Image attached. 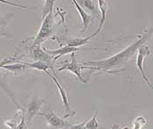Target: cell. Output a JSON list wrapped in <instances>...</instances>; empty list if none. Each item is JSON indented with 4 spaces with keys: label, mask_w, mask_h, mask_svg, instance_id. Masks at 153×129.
Listing matches in <instances>:
<instances>
[{
    "label": "cell",
    "mask_w": 153,
    "mask_h": 129,
    "mask_svg": "<svg viewBox=\"0 0 153 129\" xmlns=\"http://www.w3.org/2000/svg\"><path fill=\"white\" fill-rule=\"evenodd\" d=\"M153 34V27L150 28L143 36H142L136 42L132 43L128 47L119 52L118 54L113 55L107 59L97 60V61H90L82 63V64H90V66L98 67L101 71H109L112 68L121 66L126 64V62L135 53V51L142 46L146 41H148Z\"/></svg>",
    "instance_id": "6da1fadb"
},
{
    "label": "cell",
    "mask_w": 153,
    "mask_h": 129,
    "mask_svg": "<svg viewBox=\"0 0 153 129\" xmlns=\"http://www.w3.org/2000/svg\"><path fill=\"white\" fill-rule=\"evenodd\" d=\"M53 22L54 18L52 15V11H51L44 18L42 26L34 40L33 45H41L44 40L49 38L53 34Z\"/></svg>",
    "instance_id": "7a4b0ae2"
},
{
    "label": "cell",
    "mask_w": 153,
    "mask_h": 129,
    "mask_svg": "<svg viewBox=\"0 0 153 129\" xmlns=\"http://www.w3.org/2000/svg\"><path fill=\"white\" fill-rule=\"evenodd\" d=\"M71 58H72L71 62H70V63H67V64H66L64 66H62V67H60V68L59 69V72L64 71V70L70 71V72H72L74 74H75V75L78 77V79H79L81 82H85V81H84L83 78L82 77V69H93V70L101 71L98 67L89 66V65H88V66H86V65H84V64H79V63L77 62L76 59H75L74 53H72V57H71Z\"/></svg>",
    "instance_id": "3957f363"
},
{
    "label": "cell",
    "mask_w": 153,
    "mask_h": 129,
    "mask_svg": "<svg viewBox=\"0 0 153 129\" xmlns=\"http://www.w3.org/2000/svg\"><path fill=\"white\" fill-rule=\"evenodd\" d=\"M52 80L53 82H55L56 86L59 89V95H60V97H61V100H62V103H63V106L65 108V115H64V118H67V117H71V116H74L76 114L75 111L72 110L70 105H69V101H68V97H67V94H66V91L65 90V88L61 86V84L59 82V81L57 80V75L56 73H54V76L51 75L48 71L45 72Z\"/></svg>",
    "instance_id": "277c9868"
},
{
    "label": "cell",
    "mask_w": 153,
    "mask_h": 129,
    "mask_svg": "<svg viewBox=\"0 0 153 129\" xmlns=\"http://www.w3.org/2000/svg\"><path fill=\"white\" fill-rule=\"evenodd\" d=\"M37 115L44 117L46 119L48 124L51 127L56 129L68 128L71 126L68 122H66L64 119H62L61 118H59V116H57V114L55 112H53L51 110H50L49 111H45V112H38Z\"/></svg>",
    "instance_id": "5b68a950"
},
{
    "label": "cell",
    "mask_w": 153,
    "mask_h": 129,
    "mask_svg": "<svg viewBox=\"0 0 153 129\" xmlns=\"http://www.w3.org/2000/svg\"><path fill=\"white\" fill-rule=\"evenodd\" d=\"M150 53H151V51H150L149 47L148 46H145V45H142L139 48V51H138V55H137V59H136V66L139 69V71L141 72L142 76H143V79L145 81V82L147 83V85L150 87L152 89H153V85L149 82L147 76L145 75L144 70H143V61H144V59Z\"/></svg>",
    "instance_id": "8992f818"
},
{
    "label": "cell",
    "mask_w": 153,
    "mask_h": 129,
    "mask_svg": "<svg viewBox=\"0 0 153 129\" xmlns=\"http://www.w3.org/2000/svg\"><path fill=\"white\" fill-rule=\"evenodd\" d=\"M32 50V54L34 57V59H36V61H42L47 64H53V56L48 54L45 50L41 48V45H32L31 48Z\"/></svg>",
    "instance_id": "52a82bcc"
},
{
    "label": "cell",
    "mask_w": 153,
    "mask_h": 129,
    "mask_svg": "<svg viewBox=\"0 0 153 129\" xmlns=\"http://www.w3.org/2000/svg\"><path fill=\"white\" fill-rule=\"evenodd\" d=\"M48 98V97H47ZM47 98L41 99L39 97H34L30 104L28 105L27 109V119L28 122L31 121V119L39 112V110L42 106V105L47 100Z\"/></svg>",
    "instance_id": "ba28073f"
},
{
    "label": "cell",
    "mask_w": 153,
    "mask_h": 129,
    "mask_svg": "<svg viewBox=\"0 0 153 129\" xmlns=\"http://www.w3.org/2000/svg\"><path fill=\"white\" fill-rule=\"evenodd\" d=\"M77 50H80L79 48H74V47H70V46H64L60 49H58V50H45V51L51 55V56H56V58H54L53 61H55L56 59H58L60 56L62 55H65L67 53H74V51H77Z\"/></svg>",
    "instance_id": "9c48e42d"
},
{
    "label": "cell",
    "mask_w": 153,
    "mask_h": 129,
    "mask_svg": "<svg viewBox=\"0 0 153 129\" xmlns=\"http://www.w3.org/2000/svg\"><path fill=\"white\" fill-rule=\"evenodd\" d=\"M100 31L97 30V32H95L94 34L90 35L89 36L85 37V38H71V39H68L66 40V43L67 46H70V47H74V48H78L79 46H82V45H84L88 43V42L92 39L94 36H97V34L99 33Z\"/></svg>",
    "instance_id": "30bf717a"
},
{
    "label": "cell",
    "mask_w": 153,
    "mask_h": 129,
    "mask_svg": "<svg viewBox=\"0 0 153 129\" xmlns=\"http://www.w3.org/2000/svg\"><path fill=\"white\" fill-rule=\"evenodd\" d=\"M72 1H73L74 6L76 7L77 11L79 12V13H80V15H81V17H82V20L83 29L82 30V32H85L86 29L88 28V25H89V23H90V22L92 21V20H91V17H90V15H88L87 13L80 6V4L77 3L76 0H72Z\"/></svg>",
    "instance_id": "8fae6325"
},
{
    "label": "cell",
    "mask_w": 153,
    "mask_h": 129,
    "mask_svg": "<svg viewBox=\"0 0 153 129\" xmlns=\"http://www.w3.org/2000/svg\"><path fill=\"white\" fill-rule=\"evenodd\" d=\"M20 63L25 64L26 66H29V67H32V68H35V69H37V70H41V71H44V72L48 71V69L51 68L54 73V68H53L52 64H47V63H44V62H42V61H36L34 63H27V62H20Z\"/></svg>",
    "instance_id": "7c38bea8"
},
{
    "label": "cell",
    "mask_w": 153,
    "mask_h": 129,
    "mask_svg": "<svg viewBox=\"0 0 153 129\" xmlns=\"http://www.w3.org/2000/svg\"><path fill=\"white\" fill-rule=\"evenodd\" d=\"M97 111L95 112V115L94 117L86 122L85 124V129H97L98 128V123H97Z\"/></svg>",
    "instance_id": "4fadbf2b"
},
{
    "label": "cell",
    "mask_w": 153,
    "mask_h": 129,
    "mask_svg": "<svg viewBox=\"0 0 153 129\" xmlns=\"http://www.w3.org/2000/svg\"><path fill=\"white\" fill-rule=\"evenodd\" d=\"M55 0H45L44 9H43V17H45L51 11H52Z\"/></svg>",
    "instance_id": "5bb4252c"
},
{
    "label": "cell",
    "mask_w": 153,
    "mask_h": 129,
    "mask_svg": "<svg viewBox=\"0 0 153 129\" xmlns=\"http://www.w3.org/2000/svg\"><path fill=\"white\" fill-rule=\"evenodd\" d=\"M22 64V63H21ZM4 68L8 69L9 71L12 72H22V70L26 67L25 64H9V65H3Z\"/></svg>",
    "instance_id": "9a60e30c"
},
{
    "label": "cell",
    "mask_w": 153,
    "mask_h": 129,
    "mask_svg": "<svg viewBox=\"0 0 153 129\" xmlns=\"http://www.w3.org/2000/svg\"><path fill=\"white\" fill-rule=\"evenodd\" d=\"M5 24H6V18L0 19V36H5V33L4 31L5 27Z\"/></svg>",
    "instance_id": "2e32d148"
},
{
    "label": "cell",
    "mask_w": 153,
    "mask_h": 129,
    "mask_svg": "<svg viewBox=\"0 0 153 129\" xmlns=\"http://www.w3.org/2000/svg\"><path fill=\"white\" fill-rule=\"evenodd\" d=\"M140 119H141V118H138L137 119H135V121H134V129H141V128L146 123V121L142 123L140 121Z\"/></svg>",
    "instance_id": "e0dca14e"
},
{
    "label": "cell",
    "mask_w": 153,
    "mask_h": 129,
    "mask_svg": "<svg viewBox=\"0 0 153 129\" xmlns=\"http://www.w3.org/2000/svg\"><path fill=\"white\" fill-rule=\"evenodd\" d=\"M87 121H84L83 123L78 124V125H74V126H70L69 129H85V124Z\"/></svg>",
    "instance_id": "ac0fdd59"
},
{
    "label": "cell",
    "mask_w": 153,
    "mask_h": 129,
    "mask_svg": "<svg viewBox=\"0 0 153 129\" xmlns=\"http://www.w3.org/2000/svg\"><path fill=\"white\" fill-rule=\"evenodd\" d=\"M15 129H28V128L27 127V125H26V122H25V118H24V116H22V121H21V124L16 128Z\"/></svg>",
    "instance_id": "d6986e66"
},
{
    "label": "cell",
    "mask_w": 153,
    "mask_h": 129,
    "mask_svg": "<svg viewBox=\"0 0 153 129\" xmlns=\"http://www.w3.org/2000/svg\"><path fill=\"white\" fill-rule=\"evenodd\" d=\"M11 62H12L11 60H5V61H3L2 63H0V67H3V65H4V64H9V63H11Z\"/></svg>",
    "instance_id": "ffe728a7"
},
{
    "label": "cell",
    "mask_w": 153,
    "mask_h": 129,
    "mask_svg": "<svg viewBox=\"0 0 153 129\" xmlns=\"http://www.w3.org/2000/svg\"><path fill=\"white\" fill-rule=\"evenodd\" d=\"M112 129H120V128L118 126H113V127H112Z\"/></svg>",
    "instance_id": "44dd1931"
},
{
    "label": "cell",
    "mask_w": 153,
    "mask_h": 129,
    "mask_svg": "<svg viewBox=\"0 0 153 129\" xmlns=\"http://www.w3.org/2000/svg\"><path fill=\"white\" fill-rule=\"evenodd\" d=\"M60 129H66V128H60ZM67 129H68V128H67Z\"/></svg>",
    "instance_id": "7402d4cb"
}]
</instances>
